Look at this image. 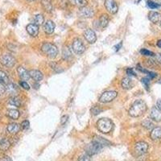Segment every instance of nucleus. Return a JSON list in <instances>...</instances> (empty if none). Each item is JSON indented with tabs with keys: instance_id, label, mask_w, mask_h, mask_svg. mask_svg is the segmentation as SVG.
<instances>
[{
	"instance_id": "1",
	"label": "nucleus",
	"mask_w": 161,
	"mask_h": 161,
	"mask_svg": "<svg viewBox=\"0 0 161 161\" xmlns=\"http://www.w3.org/2000/svg\"><path fill=\"white\" fill-rule=\"evenodd\" d=\"M147 110V104L143 100H136L129 109V115L133 118H138L143 115Z\"/></svg>"
},
{
	"instance_id": "2",
	"label": "nucleus",
	"mask_w": 161,
	"mask_h": 161,
	"mask_svg": "<svg viewBox=\"0 0 161 161\" xmlns=\"http://www.w3.org/2000/svg\"><path fill=\"white\" fill-rule=\"evenodd\" d=\"M113 126L114 124L112 121L107 118H100L97 122V127H98V131L103 134H107V133L110 132L113 129Z\"/></svg>"
},
{
	"instance_id": "3",
	"label": "nucleus",
	"mask_w": 161,
	"mask_h": 161,
	"mask_svg": "<svg viewBox=\"0 0 161 161\" xmlns=\"http://www.w3.org/2000/svg\"><path fill=\"white\" fill-rule=\"evenodd\" d=\"M41 49L44 54L49 58H56L58 55V48L55 44L51 43H44L41 47Z\"/></svg>"
},
{
	"instance_id": "4",
	"label": "nucleus",
	"mask_w": 161,
	"mask_h": 161,
	"mask_svg": "<svg viewBox=\"0 0 161 161\" xmlns=\"http://www.w3.org/2000/svg\"><path fill=\"white\" fill-rule=\"evenodd\" d=\"M103 148L104 147L102 146L100 144H98V142L93 140L90 144H87L85 146V151L88 155L91 156V155H96L100 152Z\"/></svg>"
},
{
	"instance_id": "5",
	"label": "nucleus",
	"mask_w": 161,
	"mask_h": 161,
	"mask_svg": "<svg viewBox=\"0 0 161 161\" xmlns=\"http://www.w3.org/2000/svg\"><path fill=\"white\" fill-rule=\"evenodd\" d=\"M118 93L116 91L110 90V91L104 92L99 98V102L102 103H110L117 97Z\"/></svg>"
},
{
	"instance_id": "6",
	"label": "nucleus",
	"mask_w": 161,
	"mask_h": 161,
	"mask_svg": "<svg viewBox=\"0 0 161 161\" xmlns=\"http://www.w3.org/2000/svg\"><path fill=\"white\" fill-rule=\"evenodd\" d=\"M0 61L2 66L7 68H12L15 65L16 60L15 57L11 54H3L0 58Z\"/></svg>"
},
{
	"instance_id": "7",
	"label": "nucleus",
	"mask_w": 161,
	"mask_h": 161,
	"mask_svg": "<svg viewBox=\"0 0 161 161\" xmlns=\"http://www.w3.org/2000/svg\"><path fill=\"white\" fill-rule=\"evenodd\" d=\"M73 50L77 55H81L85 51V47L80 39H75L73 43Z\"/></svg>"
},
{
	"instance_id": "8",
	"label": "nucleus",
	"mask_w": 161,
	"mask_h": 161,
	"mask_svg": "<svg viewBox=\"0 0 161 161\" xmlns=\"http://www.w3.org/2000/svg\"><path fill=\"white\" fill-rule=\"evenodd\" d=\"M148 150V144L145 142H138L135 145V152L138 155H144Z\"/></svg>"
},
{
	"instance_id": "9",
	"label": "nucleus",
	"mask_w": 161,
	"mask_h": 161,
	"mask_svg": "<svg viewBox=\"0 0 161 161\" xmlns=\"http://www.w3.org/2000/svg\"><path fill=\"white\" fill-rule=\"evenodd\" d=\"M105 7L110 14H115L118 12V7L115 0H105Z\"/></svg>"
},
{
	"instance_id": "10",
	"label": "nucleus",
	"mask_w": 161,
	"mask_h": 161,
	"mask_svg": "<svg viewBox=\"0 0 161 161\" xmlns=\"http://www.w3.org/2000/svg\"><path fill=\"white\" fill-rule=\"evenodd\" d=\"M78 15L81 18H92L94 15V11L91 7L87 6L80 7L78 11Z\"/></svg>"
},
{
	"instance_id": "11",
	"label": "nucleus",
	"mask_w": 161,
	"mask_h": 161,
	"mask_svg": "<svg viewBox=\"0 0 161 161\" xmlns=\"http://www.w3.org/2000/svg\"><path fill=\"white\" fill-rule=\"evenodd\" d=\"M84 37L89 44H94L97 40V36H96L95 32L92 29L89 28L85 30L84 32Z\"/></svg>"
},
{
	"instance_id": "12",
	"label": "nucleus",
	"mask_w": 161,
	"mask_h": 161,
	"mask_svg": "<svg viewBox=\"0 0 161 161\" xmlns=\"http://www.w3.org/2000/svg\"><path fill=\"white\" fill-rule=\"evenodd\" d=\"M26 30L29 35L32 37H36L39 34V26L34 24H29L27 25Z\"/></svg>"
},
{
	"instance_id": "13",
	"label": "nucleus",
	"mask_w": 161,
	"mask_h": 161,
	"mask_svg": "<svg viewBox=\"0 0 161 161\" xmlns=\"http://www.w3.org/2000/svg\"><path fill=\"white\" fill-rule=\"evenodd\" d=\"M17 72L19 73V76L22 80H24V81H26V80H28L30 79V74H29V72L26 69H24V67L22 66H20V67H18L17 69Z\"/></svg>"
},
{
	"instance_id": "14",
	"label": "nucleus",
	"mask_w": 161,
	"mask_h": 161,
	"mask_svg": "<svg viewBox=\"0 0 161 161\" xmlns=\"http://www.w3.org/2000/svg\"><path fill=\"white\" fill-rule=\"evenodd\" d=\"M150 117L155 122H161V111L157 109L156 107H153L151 110Z\"/></svg>"
},
{
	"instance_id": "15",
	"label": "nucleus",
	"mask_w": 161,
	"mask_h": 161,
	"mask_svg": "<svg viewBox=\"0 0 161 161\" xmlns=\"http://www.w3.org/2000/svg\"><path fill=\"white\" fill-rule=\"evenodd\" d=\"M148 19L153 24H158L161 20V14L156 11H150L148 13Z\"/></svg>"
},
{
	"instance_id": "16",
	"label": "nucleus",
	"mask_w": 161,
	"mask_h": 161,
	"mask_svg": "<svg viewBox=\"0 0 161 161\" xmlns=\"http://www.w3.org/2000/svg\"><path fill=\"white\" fill-rule=\"evenodd\" d=\"M55 29V24L52 20H48L47 22L44 24V30L47 35H51L53 33Z\"/></svg>"
},
{
	"instance_id": "17",
	"label": "nucleus",
	"mask_w": 161,
	"mask_h": 161,
	"mask_svg": "<svg viewBox=\"0 0 161 161\" xmlns=\"http://www.w3.org/2000/svg\"><path fill=\"white\" fill-rule=\"evenodd\" d=\"M29 74H30V77L33 79L34 80H36V82H39L40 80L43 79V74L40 71L37 69H32L29 72Z\"/></svg>"
},
{
	"instance_id": "18",
	"label": "nucleus",
	"mask_w": 161,
	"mask_h": 161,
	"mask_svg": "<svg viewBox=\"0 0 161 161\" xmlns=\"http://www.w3.org/2000/svg\"><path fill=\"white\" fill-rule=\"evenodd\" d=\"M18 87L17 85H15L14 83H8L6 86V92H7L11 96H17L18 93Z\"/></svg>"
},
{
	"instance_id": "19",
	"label": "nucleus",
	"mask_w": 161,
	"mask_h": 161,
	"mask_svg": "<svg viewBox=\"0 0 161 161\" xmlns=\"http://www.w3.org/2000/svg\"><path fill=\"white\" fill-rule=\"evenodd\" d=\"M151 139L152 140H159L161 139V127L157 126L155 127L151 131Z\"/></svg>"
},
{
	"instance_id": "20",
	"label": "nucleus",
	"mask_w": 161,
	"mask_h": 161,
	"mask_svg": "<svg viewBox=\"0 0 161 161\" xmlns=\"http://www.w3.org/2000/svg\"><path fill=\"white\" fill-rule=\"evenodd\" d=\"M21 126L18 123H10L7 126V131L11 134H17L20 131Z\"/></svg>"
},
{
	"instance_id": "21",
	"label": "nucleus",
	"mask_w": 161,
	"mask_h": 161,
	"mask_svg": "<svg viewBox=\"0 0 161 161\" xmlns=\"http://www.w3.org/2000/svg\"><path fill=\"white\" fill-rule=\"evenodd\" d=\"M8 103L11 106H15V107H20L22 105V102L18 96H11L8 101Z\"/></svg>"
},
{
	"instance_id": "22",
	"label": "nucleus",
	"mask_w": 161,
	"mask_h": 161,
	"mask_svg": "<svg viewBox=\"0 0 161 161\" xmlns=\"http://www.w3.org/2000/svg\"><path fill=\"white\" fill-rule=\"evenodd\" d=\"M121 85H122V89H130L133 87V81L130 77H124L122 79Z\"/></svg>"
},
{
	"instance_id": "23",
	"label": "nucleus",
	"mask_w": 161,
	"mask_h": 161,
	"mask_svg": "<svg viewBox=\"0 0 161 161\" xmlns=\"http://www.w3.org/2000/svg\"><path fill=\"white\" fill-rule=\"evenodd\" d=\"M7 115L10 118H11V119L16 120L20 117V112H19V110L15 109L8 110L7 112Z\"/></svg>"
},
{
	"instance_id": "24",
	"label": "nucleus",
	"mask_w": 161,
	"mask_h": 161,
	"mask_svg": "<svg viewBox=\"0 0 161 161\" xmlns=\"http://www.w3.org/2000/svg\"><path fill=\"white\" fill-rule=\"evenodd\" d=\"M10 146H11V142L7 138H4L0 141V149L2 151L8 150Z\"/></svg>"
},
{
	"instance_id": "25",
	"label": "nucleus",
	"mask_w": 161,
	"mask_h": 161,
	"mask_svg": "<svg viewBox=\"0 0 161 161\" xmlns=\"http://www.w3.org/2000/svg\"><path fill=\"white\" fill-rule=\"evenodd\" d=\"M109 20H110L108 15H106V14H103L100 17V19H99V25H100V27H102L103 28H105L109 24Z\"/></svg>"
},
{
	"instance_id": "26",
	"label": "nucleus",
	"mask_w": 161,
	"mask_h": 161,
	"mask_svg": "<svg viewBox=\"0 0 161 161\" xmlns=\"http://www.w3.org/2000/svg\"><path fill=\"white\" fill-rule=\"evenodd\" d=\"M41 3L47 12H51L52 11V4L51 0H41Z\"/></svg>"
},
{
	"instance_id": "27",
	"label": "nucleus",
	"mask_w": 161,
	"mask_h": 161,
	"mask_svg": "<svg viewBox=\"0 0 161 161\" xmlns=\"http://www.w3.org/2000/svg\"><path fill=\"white\" fill-rule=\"evenodd\" d=\"M70 3L79 7H85L88 3L87 0H69Z\"/></svg>"
},
{
	"instance_id": "28",
	"label": "nucleus",
	"mask_w": 161,
	"mask_h": 161,
	"mask_svg": "<svg viewBox=\"0 0 161 161\" xmlns=\"http://www.w3.org/2000/svg\"><path fill=\"white\" fill-rule=\"evenodd\" d=\"M0 83L2 85H7L9 82V77L7 73L2 70H0Z\"/></svg>"
},
{
	"instance_id": "29",
	"label": "nucleus",
	"mask_w": 161,
	"mask_h": 161,
	"mask_svg": "<svg viewBox=\"0 0 161 161\" xmlns=\"http://www.w3.org/2000/svg\"><path fill=\"white\" fill-rule=\"evenodd\" d=\"M94 140L96 142H98V144H100L102 146L105 147V146H108V145H110V143L108 140L105 139L104 138H102L100 136H95L94 138Z\"/></svg>"
},
{
	"instance_id": "30",
	"label": "nucleus",
	"mask_w": 161,
	"mask_h": 161,
	"mask_svg": "<svg viewBox=\"0 0 161 161\" xmlns=\"http://www.w3.org/2000/svg\"><path fill=\"white\" fill-rule=\"evenodd\" d=\"M44 21V16H43L42 15H40V14L35 15L34 18H33V23H34V24L37 25V26H39V25H41V24H43Z\"/></svg>"
},
{
	"instance_id": "31",
	"label": "nucleus",
	"mask_w": 161,
	"mask_h": 161,
	"mask_svg": "<svg viewBox=\"0 0 161 161\" xmlns=\"http://www.w3.org/2000/svg\"><path fill=\"white\" fill-rule=\"evenodd\" d=\"M142 126H144V128H146L147 130H151V129H153L154 124L151 120L146 119L142 122Z\"/></svg>"
},
{
	"instance_id": "32",
	"label": "nucleus",
	"mask_w": 161,
	"mask_h": 161,
	"mask_svg": "<svg viewBox=\"0 0 161 161\" xmlns=\"http://www.w3.org/2000/svg\"><path fill=\"white\" fill-rule=\"evenodd\" d=\"M71 52H70V49L69 47L66 46L63 49V58L65 60H69V59L71 57Z\"/></svg>"
},
{
	"instance_id": "33",
	"label": "nucleus",
	"mask_w": 161,
	"mask_h": 161,
	"mask_svg": "<svg viewBox=\"0 0 161 161\" xmlns=\"http://www.w3.org/2000/svg\"><path fill=\"white\" fill-rule=\"evenodd\" d=\"M147 5L150 9H157L161 6L160 4L157 3V2H155L154 1H152V0H148L147 1Z\"/></svg>"
},
{
	"instance_id": "34",
	"label": "nucleus",
	"mask_w": 161,
	"mask_h": 161,
	"mask_svg": "<svg viewBox=\"0 0 161 161\" xmlns=\"http://www.w3.org/2000/svg\"><path fill=\"white\" fill-rule=\"evenodd\" d=\"M91 113L93 115H98L99 114L103 111V110L101 109L100 107H98V106H95V107H93L91 108Z\"/></svg>"
},
{
	"instance_id": "35",
	"label": "nucleus",
	"mask_w": 161,
	"mask_h": 161,
	"mask_svg": "<svg viewBox=\"0 0 161 161\" xmlns=\"http://www.w3.org/2000/svg\"><path fill=\"white\" fill-rule=\"evenodd\" d=\"M141 82L144 84V88L147 89V90H149V86H150V79L148 77H144L142 78Z\"/></svg>"
},
{
	"instance_id": "36",
	"label": "nucleus",
	"mask_w": 161,
	"mask_h": 161,
	"mask_svg": "<svg viewBox=\"0 0 161 161\" xmlns=\"http://www.w3.org/2000/svg\"><path fill=\"white\" fill-rule=\"evenodd\" d=\"M146 65L148 66V67L152 68V69H155V67H157L156 62H155V61H153V60H151V59H149V60H147Z\"/></svg>"
},
{
	"instance_id": "37",
	"label": "nucleus",
	"mask_w": 161,
	"mask_h": 161,
	"mask_svg": "<svg viewBox=\"0 0 161 161\" xmlns=\"http://www.w3.org/2000/svg\"><path fill=\"white\" fill-rule=\"evenodd\" d=\"M140 53L142 55H144V56H148V57H152V56H154V53L152 52H151V51H148L145 48H143L140 50Z\"/></svg>"
},
{
	"instance_id": "38",
	"label": "nucleus",
	"mask_w": 161,
	"mask_h": 161,
	"mask_svg": "<svg viewBox=\"0 0 161 161\" xmlns=\"http://www.w3.org/2000/svg\"><path fill=\"white\" fill-rule=\"evenodd\" d=\"M29 126H30V122H29L28 120H24V122H22L21 125H20L23 130H27L29 127Z\"/></svg>"
},
{
	"instance_id": "39",
	"label": "nucleus",
	"mask_w": 161,
	"mask_h": 161,
	"mask_svg": "<svg viewBox=\"0 0 161 161\" xmlns=\"http://www.w3.org/2000/svg\"><path fill=\"white\" fill-rule=\"evenodd\" d=\"M51 67H52V69H54L57 73H60L61 72V71H63V69H61V67H60L57 64H55V63L51 64Z\"/></svg>"
},
{
	"instance_id": "40",
	"label": "nucleus",
	"mask_w": 161,
	"mask_h": 161,
	"mask_svg": "<svg viewBox=\"0 0 161 161\" xmlns=\"http://www.w3.org/2000/svg\"><path fill=\"white\" fill-rule=\"evenodd\" d=\"M20 86L22 88H24V89H27V90H28L29 89H30V85L28 84V83L26 82V81H24V80H21L20 82Z\"/></svg>"
},
{
	"instance_id": "41",
	"label": "nucleus",
	"mask_w": 161,
	"mask_h": 161,
	"mask_svg": "<svg viewBox=\"0 0 161 161\" xmlns=\"http://www.w3.org/2000/svg\"><path fill=\"white\" fill-rule=\"evenodd\" d=\"M78 161H90V157H89V155H88L87 154L83 155L79 157Z\"/></svg>"
},
{
	"instance_id": "42",
	"label": "nucleus",
	"mask_w": 161,
	"mask_h": 161,
	"mask_svg": "<svg viewBox=\"0 0 161 161\" xmlns=\"http://www.w3.org/2000/svg\"><path fill=\"white\" fill-rule=\"evenodd\" d=\"M68 118H69V117H68V115H64L61 117V123L62 125H65L67 122L68 121Z\"/></svg>"
},
{
	"instance_id": "43",
	"label": "nucleus",
	"mask_w": 161,
	"mask_h": 161,
	"mask_svg": "<svg viewBox=\"0 0 161 161\" xmlns=\"http://www.w3.org/2000/svg\"><path fill=\"white\" fill-rule=\"evenodd\" d=\"M126 73H127V75H129V76H136V74L133 71L132 69H126Z\"/></svg>"
},
{
	"instance_id": "44",
	"label": "nucleus",
	"mask_w": 161,
	"mask_h": 161,
	"mask_svg": "<svg viewBox=\"0 0 161 161\" xmlns=\"http://www.w3.org/2000/svg\"><path fill=\"white\" fill-rule=\"evenodd\" d=\"M5 92H6V87L4 86V85L0 83V96L2 95Z\"/></svg>"
},
{
	"instance_id": "45",
	"label": "nucleus",
	"mask_w": 161,
	"mask_h": 161,
	"mask_svg": "<svg viewBox=\"0 0 161 161\" xmlns=\"http://www.w3.org/2000/svg\"><path fill=\"white\" fill-rule=\"evenodd\" d=\"M155 107H156L157 109L161 111V99L157 100L156 104H155Z\"/></svg>"
},
{
	"instance_id": "46",
	"label": "nucleus",
	"mask_w": 161,
	"mask_h": 161,
	"mask_svg": "<svg viewBox=\"0 0 161 161\" xmlns=\"http://www.w3.org/2000/svg\"><path fill=\"white\" fill-rule=\"evenodd\" d=\"M0 161H12V159H11L9 156H4L0 159Z\"/></svg>"
},
{
	"instance_id": "47",
	"label": "nucleus",
	"mask_w": 161,
	"mask_h": 161,
	"mask_svg": "<svg viewBox=\"0 0 161 161\" xmlns=\"http://www.w3.org/2000/svg\"><path fill=\"white\" fill-rule=\"evenodd\" d=\"M121 46H122V43H120V44H118V45L114 46V48H115V51H118L120 48H121Z\"/></svg>"
},
{
	"instance_id": "48",
	"label": "nucleus",
	"mask_w": 161,
	"mask_h": 161,
	"mask_svg": "<svg viewBox=\"0 0 161 161\" xmlns=\"http://www.w3.org/2000/svg\"><path fill=\"white\" fill-rule=\"evenodd\" d=\"M156 60L158 61V62L161 64V54L156 55Z\"/></svg>"
},
{
	"instance_id": "49",
	"label": "nucleus",
	"mask_w": 161,
	"mask_h": 161,
	"mask_svg": "<svg viewBox=\"0 0 161 161\" xmlns=\"http://www.w3.org/2000/svg\"><path fill=\"white\" fill-rule=\"evenodd\" d=\"M157 46H158L159 48H161V39L158 40V42H157Z\"/></svg>"
},
{
	"instance_id": "50",
	"label": "nucleus",
	"mask_w": 161,
	"mask_h": 161,
	"mask_svg": "<svg viewBox=\"0 0 161 161\" xmlns=\"http://www.w3.org/2000/svg\"><path fill=\"white\" fill-rule=\"evenodd\" d=\"M29 2H33V1H36V0H28Z\"/></svg>"
},
{
	"instance_id": "51",
	"label": "nucleus",
	"mask_w": 161,
	"mask_h": 161,
	"mask_svg": "<svg viewBox=\"0 0 161 161\" xmlns=\"http://www.w3.org/2000/svg\"><path fill=\"white\" fill-rule=\"evenodd\" d=\"M159 23H160V27H161V20H160V22H159Z\"/></svg>"
}]
</instances>
